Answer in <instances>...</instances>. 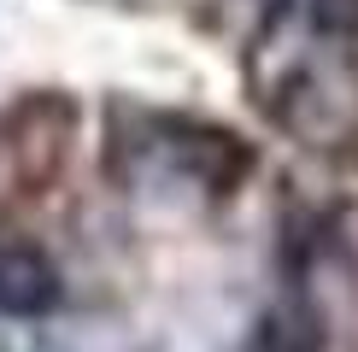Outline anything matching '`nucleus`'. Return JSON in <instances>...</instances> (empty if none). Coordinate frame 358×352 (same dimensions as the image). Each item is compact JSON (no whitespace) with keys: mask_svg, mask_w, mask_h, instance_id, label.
<instances>
[{"mask_svg":"<svg viewBox=\"0 0 358 352\" xmlns=\"http://www.w3.org/2000/svg\"><path fill=\"white\" fill-rule=\"evenodd\" d=\"M252 346L259 352H323V317L306 300H288V305H276V311L259 317Z\"/></svg>","mask_w":358,"mask_h":352,"instance_id":"3","label":"nucleus"},{"mask_svg":"<svg viewBox=\"0 0 358 352\" xmlns=\"http://www.w3.org/2000/svg\"><path fill=\"white\" fill-rule=\"evenodd\" d=\"M147 124V141H117L106 153H141V159H165L176 176H188V182L212 188V194H229V188H241L252 176V147L241 135H229V129L217 124H200V117H171V112H141Z\"/></svg>","mask_w":358,"mask_h":352,"instance_id":"1","label":"nucleus"},{"mask_svg":"<svg viewBox=\"0 0 358 352\" xmlns=\"http://www.w3.org/2000/svg\"><path fill=\"white\" fill-rule=\"evenodd\" d=\"M59 282L53 258L36 241H0V311L6 317H48L59 305Z\"/></svg>","mask_w":358,"mask_h":352,"instance_id":"2","label":"nucleus"},{"mask_svg":"<svg viewBox=\"0 0 358 352\" xmlns=\"http://www.w3.org/2000/svg\"><path fill=\"white\" fill-rule=\"evenodd\" d=\"M306 18L329 41H358V0H306Z\"/></svg>","mask_w":358,"mask_h":352,"instance_id":"4","label":"nucleus"}]
</instances>
